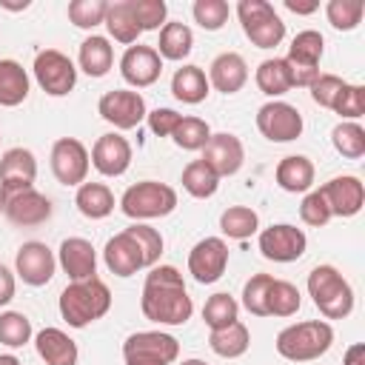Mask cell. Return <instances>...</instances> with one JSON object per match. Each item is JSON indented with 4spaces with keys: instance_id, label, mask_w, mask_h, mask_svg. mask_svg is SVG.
Wrapping results in <instances>:
<instances>
[{
    "instance_id": "1",
    "label": "cell",
    "mask_w": 365,
    "mask_h": 365,
    "mask_svg": "<svg viewBox=\"0 0 365 365\" xmlns=\"http://www.w3.org/2000/svg\"><path fill=\"white\" fill-rule=\"evenodd\" d=\"M140 311L157 325H185L194 314V302L185 291V279L174 265H154L145 274Z\"/></svg>"
},
{
    "instance_id": "2",
    "label": "cell",
    "mask_w": 365,
    "mask_h": 365,
    "mask_svg": "<svg viewBox=\"0 0 365 365\" xmlns=\"http://www.w3.org/2000/svg\"><path fill=\"white\" fill-rule=\"evenodd\" d=\"M111 308V291L100 277L68 282L60 294V317L71 328H86L103 319Z\"/></svg>"
},
{
    "instance_id": "3",
    "label": "cell",
    "mask_w": 365,
    "mask_h": 365,
    "mask_svg": "<svg viewBox=\"0 0 365 365\" xmlns=\"http://www.w3.org/2000/svg\"><path fill=\"white\" fill-rule=\"evenodd\" d=\"M277 354L288 362H311L331 351L334 345V328L325 319H305L282 328L277 334Z\"/></svg>"
},
{
    "instance_id": "4",
    "label": "cell",
    "mask_w": 365,
    "mask_h": 365,
    "mask_svg": "<svg viewBox=\"0 0 365 365\" xmlns=\"http://www.w3.org/2000/svg\"><path fill=\"white\" fill-rule=\"evenodd\" d=\"M308 297L325 319H345L354 311V288L334 265H317L308 274Z\"/></svg>"
},
{
    "instance_id": "5",
    "label": "cell",
    "mask_w": 365,
    "mask_h": 365,
    "mask_svg": "<svg viewBox=\"0 0 365 365\" xmlns=\"http://www.w3.org/2000/svg\"><path fill=\"white\" fill-rule=\"evenodd\" d=\"M174 208H177V191L165 182H157V180L134 182L120 197V211L134 222L168 217Z\"/></svg>"
},
{
    "instance_id": "6",
    "label": "cell",
    "mask_w": 365,
    "mask_h": 365,
    "mask_svg": "<svg viewBox=\"0 0 365 365\" xmlns=\"http://www.w3.org/2000/svg\"><path fill=\"white\" fill-rule=\"evenodd\" d=\"M237 17L242 26V34L257 48H277L285 40V23L268 0H240Z\"/></svg>"
},
{
    "instance_id": "7",
    "label": "cell",
    "mask_w": 365,
    "mask_h": 365,
    "mask_svg": "<svg viewBox=\"0 0 365 365\" xmlns=\"http://www.w3.org/2000/svg\"><path fill=\"white\" fill-rule=\"evenodd\" d=\"M180 356V342L165 331H137L123 342L125 365H174Z\"/></svg>"
},
{
    "instance_id": "8",
    "label": "cell",
    "mask_w": 365,
    "mask_h": 365,
    "mask_svg": "<svg viewBox=\"0 0 365 365\" xmlns=\"http://www.w3.org/2000/svg\"><path fill=\"white\" fill-rule=\"evenodd\" d=\"M322 51H325V37H322L317 29H302V31L291 40L285 60H288V66H291L294 86L311 88V83L319 77Z\"/></svg>"
},
{
    "instance_id": "9",
    "label": "cell",
    "mask_w": 365,
    "mask_h": 365,
    "mask_svg": "<svg viewBox=\"0 0 365 365\" xmlns=\"http://www.w3.org/2000/svg\"><path fill=\"white\" fill-rule=\"evenodd\" d=\"M34 80L48 97H66L77 86V66L57 48H43L34 57Z\"/></svg>"
},
{
    "instance_id": "10",
    "label": "cell",
    "mask_w": 365,
    "mask_h": 365,
    "mask_svg": "<svg viewBox=\"0 0 365 365\" xmlns=\"http://www.w3.org/2000/svg\"><path fill=\"white\" fill-rule=\"evenodd\" d=\"M48 163H51L54 180H57L60 185H74V188L86 182L88 168H91L88 148H86L77 137H60V140L51 145Z\"/></svg>"
},
{
    "instance_id": "11",
    "label": "cell",
    "mask_w": 365,
    "mask_h": 365,
    "mask_svg": "<svg viewBox=\"0 0 365 365\" xmlns=\"http://www.w3.org/2000/svg\"><path fill=\"white\" fill-rule=\"evenodd\" d=\"M257 128L268 143H291L302 134L305 123L297 106L285 100H268L257 111Z\"/></svg>"
},
{
    "instance_id": "12",
    "label": "cell",
    "mask_w": 365,
    "mask_h": 365,
    "mask_svg": "<svg viewBox=\"0 0 365 365\" xmlns=\"http://www.w3.org/2000/svg\"><path fill=\"white\" fill-rule=\"evenodd\" d=\"M97 114L111 123L117 131H131L137 128L148 108H145V100L140 91H131V88H114V91H106L97 103Z\"/></svg>"
},
{
    "instance_id": "13",
    "label": "cell",
    "mask_w": 365,
    "mask_h": 365,
    "mask_svg": "<svg viewBox=\"0 0 365 365\" xmlns=\"http://www.w3.org/2000/svg\"><path fill=\"white\" fill-rule=\"evenodd\" d=\"M0 211L6 214V220L11 225L34 228L51 217V200L31 185V188H20L11 194H0Z\"/></svg>"
},
{
    "instance_id": "14",
    "label": "cell",
    "mask_w": 365,
    "mask_h": 365,
    "mask_svg": "<svg viewBox=\"0 0 365 365\" xmlns=\"http://www.w3.org/2000/svg\"><path fill=\"white\" fill-rule=\"evenodd\" d=\"M257 242H259V254L271 262H297L308 248L305 231L291 222H274L262 228Z\"/></svg>"
},
{
    "instance_id": "15",
    "label": "cell",
    "mask_w": 365,
    "mask_h": 365,
    "mask_svg": "<svg viewBox=\"0 0 365 365\" xmlns=\"http://www.w3.org/2000/svg\"><path fill=\"white\" fill-rule=\"evenodd\" d=\"M57 271V257L54 251L40 242V240H29L17 248V257H14V274L31 285V288H40V285H48L51 277Z\"/></svg>"
},
{
    "instance_id": "16",
    "label": "cell",
    "mask_w": 365,
    "mask_h": 365,
    "mask_svg": "<svg viewBox=\"0 0 365 365\" xmlns=\"http://www.w3.org/2000/svg\"><path fill=\"white\" fill-rule=\"evenodd\" d=\"M228 268V245L222 237H205L188 251V274L200 285L217 282Z\"/></svg>"
},
{
    "instance_id": "17",
    "label": "cell",
    "mask_w": 365,
    "mask_h": 365,
    "mask_svg": "<svg viewBox=\"0 0 365 365\" xmlns=\"http://www.w3.org/2000/svg\"><path fill=\"white\" fill-rule=\"evenodd\" d=\"M220 180L222 177H234L242 163H245V145L237 134L231 131H220V134H211L208 143L202 145V157H200Z\"/></svg>"
},
{
    "instance_id": "18",
    "label": "cell",
    "mask_w": 365,
    "mask_h": 365,
    "mask_svg": "<svg viewBox=\"0 0 365 365\" xmlns=\"http://www.w3.org/2000/svg\"><path fill=\"white\" fill-rule=\"evenodd\" d=\"M120 74L131 88H148L160 80L163 74V57L157 54L154 46H128L120 57Z\"/></svg>"
},
{
    "instance_id": "19",
    "label": "cell",
    "mask_w": 365,
    "mask_h": 365,
    "mask_svg": "<svg viewBox=\"0 0 365 365\" xmlns=\"http://www.w3.org/2000/svg\"><path fill=\"white\" fill-rule=\"evenodd\" d=\"M88 157L103 177H123L131 165V143L120 131H108L97 137Z\"/></svg>"
},
{
    "instance_id": "20",
    "label": "cell",
    "mask_w": 365,
    "mask_h": 365,
    "mask_svg": "<svg viewBox=\"0 0 365 365\" xmlns=\"http://www.w3.org/2000/svg\"><path fill=\"white\" fill-rule=\"evenodd\" d=\"M319 191L331 208V217H356L365 205V185L354 174L331 177L325 185H319Z\"/></svg>"
},
{
    "instance_id": "21",
    "label": "cell",
    "mask_w": 365,
    "mask_h": 365,
    "mask_svg": "<svg viewBox=\"0 0 365 365\" xmlns=\"http://www.w3.org/2000/svg\"><path fill=\"white\" fill-rule=\"evenodd\" d=\"M103 259H106V268H108L114 277H134L137 271L145 268L143 248H140V242L131 237L128 228H123L120 234H114V237L106 242Z\"/></svg>"
},
{
    "instance_id": "22",
    "label": "cell",
    "mask_w": 365,
    "mask_h": 365,
    "mask_svg": "<svg viewBox=\"0 0 365 365\" xmlns=\"http://www.w3.org/2000/svg\"><path fill=\"white\" fill-rule=\"evenodd\" d=\"M34 180H37V160L29 148L17 145V148L3 151V157H0V194L31 188Z\"/></svg>"
},
{
    "instance_id": "23",
    "label": "cell",
    "mask_w": 365,
    "mask_h": 365,
    "mask_svg": "<svg viewBox=\"0 0 365 365\" xmlns=\"http://www.w3.org/2000/svg\"><path fill=\"white\" fill-rule=\"evenodd\" d=\"M57 265L68 274L71 282L97 277V251L86 237H66L57 251Z\"/></svg>"
},
{
    "instance_id": "24",
    "label": "cell",
    "mask_w": 365,
    "mask_h": 365,
    "mask_svg": "<svg viewBox=\"0 0 365 365\" xmlns=\"http://www.w3.org/2000/svg\"><path fill=\"white\" fill-rule=\"evenodd\" d=\"M208 86L222 91V94H237L245 83H248V66L242 60V54L237 51H222L211 60L208 66Z\"/></svg>"
},
{
    "instance_id": "25",
    "label": "cell",
    "mask_w": 365,
    "mask_h": 365,
    "mask_svg": "<svg viewBox=\"0 0 365 365\" xmlns=\"http://www.w3.org/2000/svg\"><path fill=\"white\" fill-rule=\"evenodd\" d=\"M34 348H37V356L46 365H77V359H80L77 342L66 331H60V328H43V331H37Z\"/></svg>"
},
{
    "instance_id": "26",
    "label": "cell",
    "mask_w": 365,
    "mask_h": 365,
    "mask_svg": "<svg viewBox=\"0 0 365 365\" xmlns=\"http://www.w3.org/2000/svg\"><path fill=\"white\" fill-rule=\"evenodd\" d=\"M277 185L288 194H308L314 188V177H317V168L314 163L305 157V154H288L277 163Z\"/></svg>"
},
{
    "instance_id": "27",
    "label": "cell",
    "mask_w": 365,
    "mask_h": 365,
    "mask_svg": "<svg viewBox=\"0 0 365 365\" xmlns=\"http://www.w3.org/2000/svg\"><path fill=\"white\" fill-rule=\"evenodd\" d=\"M77 66L80 71H86L88 77H106L114 66V46L108 43V37L103 34H88L80 43L77 51Z\"/></svg>"
},
{
    "instance_id": "28",
    "label": "cell",
    "mask_w": 365,
    "mask_h": 365,
    "mask_svg": "<svg viewBox=\"0 0 365 365\" xmlns=\"http://www.w3.org/2000/svg\"><path fill=\"white\" fill-rule=\"evenodd\" d=\"M254 83L257 88L265 94V97H282L294 88V77H291V66L285 57H268L257 66V74H254Z\"/></svg>"
},
{
    "instance_id": "29",
    "label": "cell",
    "mask_w": 365,
    "mask_h": 365,
    "mask_svg": "<svg viewBox=\"0 0 365 365\" xmlns=\"http://www.w3.org/2000/svg\"><path fill=\"white\" fill-rule=\"evenodd\" d=\"M157 54L163 60H171V63H180L191 54L194 48V31L180 23V20H168L163 29H160V40H157Z\"/></svg>"
},
{
    "instance_id": "30",
    "label": "cell",
    "mask_w": 365,
    "mask_h": 365,
    "mask_svg": "<svg viewBox=\"0 0 365 365\" xmlns=\"http://www.w3.org/2000/svg\"><path fill=\"white\" fill-rule=\"evenodd\" d=\"M208 91H211V86H208V77H205V71L200 66H191L188 63V66L177 68L174 77H171V94L180 103H185V106L202 103L208 97Z\"/></svg>"
},
{
    "instance_id": "31",
    "label": "cell",
    "mask_w": 365,
    "mask_h": 365,
    "mask_svg": "<svg viewBox=\"0 0 365 365\" xmlns=\"http://www.w3.org/2000/svg\"><path fill=\"white\" fill-rule=\"evenodd\" d=\"M74 205L88 220H106L114 211V191L106 182H83L77 185Z\"/></svg>"
},
{
    "instance_id": "32",
    "label": "cell",
    "mask_w": 365,
    "mask_h": 365,
    "mask_svg": "<svg viewBox=\"0 0 365 365\" xmlns=\"http://www.w3.org/2000/svg\"><path fill=\"white\" fill-rule=\"evenodd\" d=\"M29 88H31V83H29L26 68L11 57L0 60V106L3 108L20 106L29 97Z\"/></svg>"
},
{
    "instance_id": "33",
    "label": "cell",
    "mask_w": 365,
    "mask_h": 365,
    "mask_svg": "<svg viewBox=\"0 0 365 365\" xmlns=\"http://www.w3.org/2000/svg\"><path fill=\"white\" fill-rule=\"evenodd\" d=\"M248 345H251V331H248V325L245 322H231V325H225V328H220V331H211L208 334V348L217 354V356H222V359H237V356H242L245 351H248Z\"/></svg>"
},
{
    "instance_id": "34",
    "label": "cell",
    "mask_w": 365,
    "mask_h": 365,
    "mask_svg": "<svg viewBox=\"0 0 365 365\" xmlns=\"http://www.w3.org/2000/svg\"><path fill=\"white\" fill-rule=\"evenodd\" d=\"M106 29H108V34L117 40V43H123V46H134L137 40H140V26H137V20H134V14H131V3L128 0H117V3H108V11H106Z\"/></svg>"
},
{
    "instance_id": "35",
    "label": "cell",
    "mask_w": 365,
    "mask_h": 365,
    "mask_svg": "<svg viewBox=\"0 0 365 365\" xmlns=\"http://www.w3.org/2000/svg\"><path fill=\"white\" fill-rule=\"evenodd\" d=\"M220 231L228 240H248L259 231V214L248 205H228L220 214Z\"/></svg>"
},
{
    "instance_id": "36",
    "label": "cell",
    "mask_w": 365,
    "mask_h": 365,
    "mask_svg": "<svg viewBox=\"0 0 365 365\" xmlns=\"http://www.w3.org/2000/svg\"><path fill=\"white\" fill-rule=\"evenodd\" d=\"M182 188L194 197V200H208L217 194L220 188V177L202 163V160H191L185 168H182V177H180Z\"/></svg>"
},
{
    "instance_id": "37",
    "label": "cell",
    "mask_w": 365,
    "mask_h": 365,
    "mask_svg": "<svg viewBox=\"0 0 365 365\" xmlns=\"http://www.w3.org/2000/svg\"><path fill=\"white\" fill-rule=\"evenodd\" d=\"M237 317H240V302L228 291L211 294L202 305V322L208 325V331H220V328L237 322Z\"/></svg>"
},
{
    "instance_id": "38",
    "label": "cell",
    "mask_w": 365,
    "mask_h": 365,
    "mask_svg": "<svg viewBox=\"0 0 365 365\" xmlns=\"http://www.w3.org/2000/svg\"><path fill=\"white\" fill-rule=\"evenodd\" d=\"M331 143L336 148V154H342L345 160H359L365 154V128L359 123H336L331 128Z\"/></svg>"
},
{
    "instance_id": "39",
    "label": "cell",
    "mask_w": 365,
    "mask_h": 365,
    "mask_svg": "<svg viewBox=\"0 0 365 365\" xmlns=\"http://www.w3.org/2000/svg\"><path fill=\"white\" fill-rule=\"evenodd\" d=\"M208 137H211V125L202 117H194V114L182 117L177 123L174 134H171L174 145L182 148V151H202V145L208 143Z\"/></svg>"
},
{
    "instance_id": "40",
    "label": "cell",
    "mask_w": 365,
    "mask_h": 365,
    "mask_svg": "<svg viewBox=\"0 0 365 365\" xmlns=\"http://www.w3.org/2000/svg\"><path fill=\"white\" fill-rule=\"evenodd\" d=\"M302 305V294L288 279H274L268 291V317H294Z\"/></svg>"
},
{
    "instance_id": "41",
    "label": "cell",
    "mask_w": 365,
    "mask_h": 365,
    "mask_svg": "<svg viewBox=\"0 0 365 365\" xmlns=\"http://www.w3.org/2000/svg\"><path fill=\"white\" fill-rule=\"evenodd\" d=\"M365 3L362 0H328L325 3V17L336 31H354L362 23Z\"/></svg>"
},
{
    "instance_id": "42",
    "label": "cell",
    "mask_w": 365,
    "mask_h": 365,
    "mask_svg": "<svg viewBox=\"0 0 365 365\" xmlns=\"http://www.w3.org/2000/svg\"><path fill=\"white\" fill-rule=\"evenodd\" d=\"M31 342V319L23 311H3L0 314V345L23 348Z\"/></svg>"
},
{
    "instance_id": "43",
    "label": "cell",
    "mask_w": 365,
    "mask_h": 365,
    "mask_svg": "<svg viewBox=\"0 0 365 365\" xmlns=\"http://www.w3.org/2000/svg\"><path fill=\"white\" fill-rule=\"evenodd\" d=\"M274 277L271 274H254L242 285V308L254 317H268V291Z\"/></svg>"
},
{
    "instance_id": "44",
    "label": "cell",
    "mask_w": 365,
    "mask_h": 365,
    "mask_svg": "<svg viewBox=\"0 0 365 365\" xmlns=\"http://www.w3.org/2000/svg\"><path fill=\"white\" fill-rule=\"evenodd\" d=\"M191 14H194V23L205 31H220L228 17H231V9L225 0H194L191 6Z\"/></svg>"
},
{
    "instance_id": "45",
    "label": "cell",
    "mask_w": 365,
    "mask_h": 365,
    "mask_svg": "<svg viewBox=\"0 0 365 365\" xmlns=\"http://www.w3.org/2000/svg\"><path fill=\"white\" fill-rule=\"evenodd\" d=\"M331 111H336L342 120L348 123H356L362 114H365V88L356 86V83H345L331 106Z\"/></svg>"
},
{
    "instance_id": "46",
    "label": "cell",
    "mask_w": 365,
    "mask_h": 365,
    "mask_svg": "<svg viewBox=\"0 0 365 365\" xmlns=\"http://www.w3.org/2000/svg\"><path fill=\"white\" fill-rule=\"evenodd\" d=\"M108 3L106 0H71L68 3V23L77 29H94L106 20Z\"/></svg>"
},
{
    "instance_id": "47",
    "label": "cell",
    "mask_w": 365,
    "mask_h": 365,
    "mask_svg": "<svg viewBox=\"0 0 365 365\" xmlns=\"http://www.w3.org/2000/svg\"><path fill=\"white\" fill-rule=\"evenodd\" d=\"M128 3H131V14H134L140 31H157L165 26L168 6L163 0H128Z\"/></svg>"
},
{
    "instance_id": "48",
    "label": "cell",
    "mask_w": 365,
    "mask_h": 365,
    "mask_svg": "<svg viewBox=\"0 0 365 365\" xmlns=\"http://www.w3.org/2000/svg\"><path fill=\"white\" fill-rule=\"evenodd\" d=\"M128 231H131V237L140 242V248H143V257H145V268H154L157 262H160V254H163V248H165V240H163V234L157 231V228H151L148 222H134V225H128Z\"/></svg>"
},
{
    "instance_id": "49",
    "label": "cell",
    "mask_w": 365,
    "mask_h": 365,
    "mask_svg": "<svg viewBox=\"0 0 365 365\" xmlns=\"http://www.w3.org/2000/svg\"><path fill=\"white\" fill-rule=\"evenodd\" d=\"M299 220H302L305 225H311V228L328 225L331 208H328V202H325V197H322L319 188H311V191L302 197V202H299Z\"/></svg>"
},
{
    "instance_id": "50",
    "label": "cell",
    "mask_w": 365,
    "mask_h": 365,
    "mask_svg": "<svg viewBox=\"0 0 365 365\" xmlns=\"http://www.w3.org/2000/svg\"><path fill=\"white\" fill-rule=\"evenodd\" d=\"M342 86H345L342 77L328 74V71H319V77L311 83V100H314L317 106H322V108H331Z\"/></svg>"
},
{
    "instance_id": "51",
    "label": "cell",
    "mask_w": 365,
    "mask_h": 365,
    "mask_svg": "<svg viewBox=\"0 0 365 365\" xmlns=\"http://www.w3.org/2000/svg\"><path fill=\"white\" fill-rule=\"evenodd\" d=\"M145 120H148L151 134H157V137H171L174 128H177V123L182 120V114H177L174 108H154V111L145 114Z\"/></svg>"
},
{
    "instance_id": "52",
    "label": "cell",
    "mask_w": 365,
    "mask_h": 365,
    "mask_svg": "<svg viewBox=\"0 0 365 365\" xmlns=\"http://www.w3.org/2000/svg\"><path fill=\"white\" fill-rule=\"evenodd\" d=\"M14 291H17V279H14V274L0 262V308L14 299Z\"/></svg>"
},
{
    "instance_id": "53",
    "label": "cell",
    "mask_w": 365,
    "mask_h": 365,
    "mask_svg": "<svg viewBox=\"0 0 365 365\" xmlns=\"http://www.w3.org/2000/svg\"><path fill=\"white\" fill-rule=\"evenodd\" d=\"M342 365H365V342H354V345L345 351Z\"/></svg>"
},
{
    "instance_id": "54",
    "label": "cell",
    "mask_w": 365,
    "mask_h": 365,
    "mask_svg": "<svg viewBox=\"0 0 365 365\" xmlns=\"http://www.w3.org/2000/svg\"><path fill=\"white\" fill-rule=\"evenodd\" d=\"M285 9L294 14H314L319 9V3L317 0H285Z\"/></svg>"
},
{
    "instance_id": "55",
    "label": "cell",
    "mask_w": 365,
    "mask_h": 365,
    "mask_svg": "<svg viewBox=\"0 0 365 365\" xmlns=\"http://www.w3.org/2000/svg\"><path fill=\"white\" fill-rule=\"evenodd\" d=\"M0 6H3V9H9V11H23V9H29L31 3H29V0H20V3H11V0H0Z\"/></svg>"
},
{
    "instance_id": "56",
    "label": "cell",
    "mask_w": 365,
    "mask_h": 365,
    "mask_svg": "<svg viewBox=\"0 0 365 365\" xmlns=\"http://www.w3.org/2000/svg\"><path fill=\"white\" fill-rule=\"evenodd\" d=\"M0 365H23L14 354H0Z\"/></svg>"
},
{
    "instance_id": "57",
    "label": "cell",
    "mask_w": 365,
    "mask_h": 365,
    "mask_svg": "<svg viewBox=\"0 0 365 365\" xmlns=\"http://www.w3.org/2000/svg\"><path fill=\"white\" fill-rule=\"evenodd\" d=\"M180 365H208L205 359H197V356H191V359H182Z\"/></svg>"
}]
</instances>
